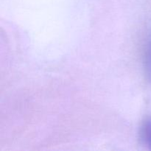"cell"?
<instances>
[{
	"instance_id": "obj_1",
	"label": "cell",
	"mask_w": 151,
	"mask_h": 151,
	"mask_svg": "<svg viewBox=\"0 0 151 151\" xmlns=\"http://www.w3.org/2000/svg\"><path fill=\"white\" fill-rule=\"evenodd\" d=\"M145 70L149 80L151 81V35L147 39L145 46Z\"/></svg>"
},
{
	"instance_id": "obj_2",
	"label": "cell",
	"mask_w": 151,
	"mask_h": 151,
	"mask_svg": "<svg viewBox=\"0 0 151 151\" xmlns=\"http://www.w3.org/2000/svg\"><path fill=\"white\" fill-rule=\"evenodd\" d=\"M141 135L145 144L151 149V119L144 122L142 127Z\"/></svg>"
}]
</instances>
